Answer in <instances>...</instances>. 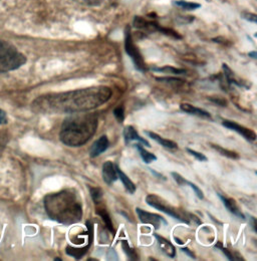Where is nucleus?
<instances>
[{
    "mask_svg": "<svg viewBox=\"0 0 257 261\" xmlns=\"http://www.w3.org/2000/svg\"><path fill=\"white\" fill-rule=\"evenodd\" d=\"M112 97L108 87H92L35 98L32 110L38 114H74L89 112L106 103Z\"/></svg>",
    "mask_w": 257,
    "mask_h": 261,
    "instance_id": "obj_1",
    "label": "nucleus"
},
{
    "mask_svg": "<svg viewBox=\"0 0 257 261\" xmlns=\"http://www.w3.org/2000/svg\"><path fill=\"white\" fill-rule=\"evenodd\" d=\"M43 203L48 217L59 223L70 225L82 220V199L74 190H64L45 196Z\"/></svg>",
    "mask_w": 257,
    "mask_h": 261,
    "instance_id": "obj_2",
    "label": "nucleus"
},
{
    "mask_svg": "<svg viewBox=\"0 0 257 261\" xmlns=\"http://www.w3.org/2000/svg\"><path fill=\"white\" fill-rule=\"evenodd\" d=\"M97 116L94 113H74L62 125L60 140L65 146L81 147L88 143L97 129Z\"/></svg>",
    "mask_w": 257,
    "mask_h": 261,
    "instance_id": "obj_3",
    "label": "nucleus"
},
{
    "mask_svg": "<svg viewBox=\"0 0 257 261\" xmlns=\"http://www.w3.org/2000/svg\"><path fill=\"white\" fill-rule=\"evenodd\" d=\"M27 58L15 46L0 40V73L15 70L25 65Z\"/></svg>",
    "mask_w": 257,
    "mask_h": 261,
    "instance_id": "obj_4",
    "label": "nucleus"
},
{
    "mask_svg": "<svg viewBox=\"0 0 257 261\" xmlns=\"http://www.w3.org/2000/svg\"><path fill=\"white\" fill-rule=\"evenodd\" d=\"M146 202L149 206H151V207L159 210L161 212L173 217L174 219H177L180 222H183V223H186V224L190 223V220H189L188 216H186L183 213L177 212L173 207H171L170 205L165 203L164 200L161 199L160 197H158V196L148 195L146 198Z\"/></svg>",
    "mask_w": 257,
    "mask_h": 261,
    "instance_id": "obj_5",
    "label": "nucleus"
},
{
    "mask_svg": "<svg viewBox=\"0 0 257 261\" xmlns=\"http://www.w3.org/2000/svg\"><path fill=\"white\" fill-rule=\"evenodd\" d=\"M125 50L128 57L131 58L136 69H138L141 72H145L147 69L145 61H144L140 50L134 43V40H133V37L131 34V30L128 27H127L126 32H125Z\"/></svg>",
    "mask_w": 257,
    "mask_h": 261,
    "instance_id": "obj_6",
    "label": "nucleus"
},
{
    "mask_svg": "<svg viewBox=\"0 0 257 261\" xmlns=\"http://www.w3.org/2000/svg\"><path fill=\"white\" fill-rule=\"evenodd\" d=\"M136 213L140 219V221L144 224H151L154 226V228H160L161 225H167V221L158 214H153L151 212L145 211L141 208H136Z\"/></svg>",
    "mask_w": 257,
    "mask_h": 261,
    "instance_id": "obj_7",
    "label": "nucleus"
},
{
    "mask_svg": "<svg viewBox=\"0 0 257 261\" xmlns=\"http://www.w3.org/2000/svg\"><path fill=\"white\" fill-rule=\"evenodd\" d=\"M222 125L224 126L225 128L229 129V130H235L237 134H239L240 136H242L244 139H246L249 142H254L256 140V134L254 130L247 129L235 122L232 121H224L222 123Z\"/></svg>",
    "mask_w": 257,
    "mask_h": 261,
    "instance_id": "obj_8",
    "label": "nucleus"
},
{
    "mask_svg": "<svg viewBox=\"0 0 257 261\" xmlns=\"http://www.w3.org/2000/svg\"><path fill=\"white\" fill-rule=\"evenodd\" d=\"M101 173H102V180L108 185H112L114 182H116L119 179L117 170H116V165L111 161H107L104 163Z\"/></svg>",
    "mask_w": 257,
    "mask_h": 261,
    "instance_id": "obj_9",
    "label": "nucleus"
},
{
    "mask_svg": "<svg viewBox=\"0 0 257 261\" xmlns=\"http://www.w3.org/2000/svg\"><path fill=\"white\" fill-rule=\"evenodd\" d=\"M109 146H110V141H109L108 137L106 135L100 136L93 144L91 151H90V156L92 158L98 157L100 154H102L104 152H106L108 150Z\"/></svg>",
    "mask_w": 257,
    "mask_h": 261,
    "instance_id": "obj_10",
    "label": "nucleus"
},
{
    "mask_svg": "<svg viewBox=\"0 0 257 261\" xmlns=\"http://www.w3.org/2000/svg\"><path fill=\"white\" fill-rule=\"evenodd\" d=\"M217 195L220 198V200L222 201L225 208H226L232 215L236 216L237 218H239V219H241V220H245L244 214H243L242 211L239 209V207H238V205H237V203L235 202L234 199L225 197V196L221 195L220 193H218Z\"/></svg>",
    "mask_w": 257,
    "mask_h": 261,
    "instance_id": "obj_11",
    "label": "nucleus"
},
{
    "mask_svg": "<svg viewBox=\"0 0 257 261\" xmlns=\"http://www.w3.org/2000/svg\"><path fill=\"white\" fill-rule=\"evenodd\" d=\"M124 138H125V143L128 145L132 141H139L142 145L150 148L151 145L150 143L145 140L144 138H142L139 133L136 130V129L133 127V126H127L124 130Z\"/></svg>",
    "mask_w": 257,
    "mask_h": 261,
    "instance_id": "obj_12",
    "label": "nucleus"
},
{
    "mask_svg": "<svg viewBox=\"0 0 257 261\" xmlns=\"http://www.w3.org/2000/svg\"><path fill=\"white\" fill-rule=\"evenodd\" d=\"M180 109L182 112L186 113V114H189V115H192V116H196V117H199L201 119H211V115L203 110V109H200V108H197V107H194L190 103H187V102H183L180 105Z\"/></svg>",
    "mask_w": 257,
    "mask_h": 261,
    "instance_id": "obj_13",
    "label": "nucleus"
},
{
    "mask_svg": "<svg viewBox=\"0 0 257 261\" xmlns=\"http://www.w3.org/2000/svg\"><path fill=\"white\" fill-rule=\"evenodd\" d=\"M155 238L157 239V242L159 244L161 250L163 253H165L168 257L174 258L176 256V248L174 247V245L168 241L165 237L161 236L159 234H154Z\"/></svg>",
    "mask_w": 257,
    "mask_h": 261,
    "instance_id": "obj_14",
    "label": "nucleus"
},
{
    "mask_svg": "<svg viewBox=\"0 0 257 261\" xmlns=\"http://www.w3.org/2000/svg\"><path fill=\"white\" fill-rule=\"evenodd\" d=\"M145 134L147 136H149L152 140L157 142L159 145H161L164 148H167V149H178V146H177V144L175 142H173V141H171L169 139H164V138H162L161 136H159L158 134L154 133V132L145 130Z\"/></svg>",
    "mask_w": 257,
    "mask_h": 261,
    "instance_id": "obj_15",
    "label": "nucleus"
},
{
    "mask_svg": "<svg viewBox=\"0 0 257 261\" xmlns=\"http://www.w3.org/2000/svg\"><path fill=\"white\" fill-rule=\"evenodd\" d=\"M92 242H93V241H90V242H88L87 245H85V246H83V247H78V248L67 246L66 249H65V252H66V254H68L69 256H71V257L75 258L76 260H79V259L83 258V257L87 254V252L89 251V249H90V247H91V245H92Z\"/></svg>",
    "mask_w": 257,
    "mask_h": 261,
    "instance_id": "obj_16",
    "label": "nucleus"
},
{
    "mask_svg": "<svg viewBox=\"0 0 257 261\" xmlns=\"http://www.w3.org/2000/svg\"><path fill=\"white\" fill-rule=\"evenodd\" d=\"M116 170H117V174H118V178L122 181V183L124 184V187L126 189V191L130 194H134L136 191V185L134 184V182L128 178V176L116 165Z\"/></svg>",
    "mask_w": 257,
    "mask_h": 261,
    "instance_id": "obj_17",
    "label": "nucleus"
},
{
    "mask_svg": "<svg viewBox=\"0 0 257 261\" xmlns=\"http://www.w3.org/2000/svg\"><path fill=\"white\" fill-rule=\"evenodd\" d=\"M96 213L102 219L106 227L111 233H115V228L113 225V221L111 219V216L109 214V212L107 211V209L105 207H97L96 208Z\"/></svg>",
    "mask_w": 257,
    "mask_h": 261,
    "instance_id": "obj_18",
    "label": "nucleus"
},
{
    "mask_svg": "<svg viewBox=\"0 0 257 261\" xmlns=\"http://www.w3.org/2000/svg\"><path fill=\"white\" fill-rule=\"evenodd\" d=\"M211 147H212L214 150H216L220 155L224 156L226 158H229V159H232V160H238V159L240 158L239 154L236 153V152H234V151H231V150H228V149H224V148H222V147H220V146H217V145H215V144H212Z\"/></svg>",
    "mask_w": 257,
    "mask_h": 261,
    "instance_id": "obj_19",
    "label": "nucleus"
},
{
    "mask_svg": "<svg viewBox=\"0 0 257 261\" xmlns=\"http://www.w3.org/2000/svg\"><path fill=\"white\" fill-rule=\"evenodd\" d=\"M135 147L139 150V153H140V155H141L142 160H143V162H144V163L150 164L157 160V157H156L154 154H152V153L148 152L147 150H145V149H144L140 144L135 145Z\"/></svg>",
    "mask_w": 257,
    "mask_h": 261,
    "instance_id": "obj_20",
    "label": "nucleus"
},
{
    "mask_svg": "<svg viewBox=\"0 0 257 261\" xmlns=\"http://www.w3.org/2000/svg\"><path fill=\"white\" fill-rule=\"evenodd\" d=\"M152 70L157 72L164 73H172V74H185L186 70L182 68H176L173 66H164V67H152Z\"/></svg>",
    "mask_w": 257,
    "mask_h": 261,
    "instance_id": "obj_21",
    "label": "nucleus"
},
{
    "mask_svg": "<svg viewBox=\"0 0 257 261\" xmlns=\"http://www.w3.org/2000/svg\"><path fill=\"white\" fill-rule=\"evenodd\" d=\"M122 247H123V250L124 252L126 253V255L128 256L130 260H139V256H138V253L135 251L134 248H132L130 245H128V242L127 240H122Z\"/></svg>",
    "mask_w": 257,
    "mask_h": 261,
    "instance_id": "obj_22",
    "label": "nucleus"
},
{
    "mask_svg": "<svg viewBox=\"0 0 257 261\" xmlns=\"http://www.w3.org/2000/svg\"><path fill=\"white\" fill-rule=\"evenodd\" d=\"M174 4L185 9V10H195L201 6L199 3L185 1V0H176V1H174Z\"/></svg>",
    "mask_w": 257,
    "mask_h": 261,
    "instance_id": "obj_23",
    "label": "nucleus"
},
{
    "mask_svg": "<svg viewBox=\"0 0 257 261\" xmlns=\"http://www.w3.org/2000/svg\"><path fill=\"white\" fill-rule=\"evenodd\" d=\"M90 193L96 205L101 202L102 199V190L98 187H90Z\"/></svg>",
    "mask_w": 257,
    "mask_h": 261,
    "instance_id": "obj_24",
    "label": "nucleus"
},
{
    "mask_svg": "<svg viewBox=\"0 0 257 261\" xmlns=\"http://www.w3.org/2000/svg\"><path fill=\"white\" fill-rule=\"evenodd\" d=\"M113 113H114V116L117 119V121L119 123L123 124L124 120H125V109H124V106H120V107L116 108Z\"/></svg>",
    "mask_w": 257,
    "mask_h": 261,
    "instance_id": "obj_25",
    "label": "nucleus"
},
{
    "mask_svg": "<svg viewBox=\"0 0 257 261\" xmlns=\"http://www.w3.org/2000/svg\"><path fill=\"white\" fill-rule=\"evenodd\" d=\"M186 151H187L190 155H192L194 158H196V160H198V161H200V162H207V157H206L205 155H203L202 153H199V152H197V151H195V150H192V149H189V148H187Z\"/></svg>",
    "mask_w": 257,
    "mask_h": 261,
    "instance_id": "obj_26",
    "label": "nucleus"
},
{
    "mask_svg": "<svg viewBox=\"0 0 257 261\" xmlns=\"http://www.w3.org/2000/svg\"><path fill=\"white\" fill-rule=\"evenodd\" d=\"M215 247H216L217 249H219L220 251H222V252H223V254H224L225 256L227 257V259H228V260H235V257L231 254V252H230L227 248H225L224 246L222 245V243H221V242H217V243L215 244Z\"/></svg>",
    "mask_w": 257,
    "mask_h": 261,
    "instance_id": "obj_27",
    "label": "nucleus"
},
{
    "mask_svg": "<svg viewBox=\"0 0 257 261\" xmlns=\"http://www.w3.org/2000/svg\"><path fill=\"white\" fill-rule=\"evenodd\" d=\"M186 186H189L191 189H192L193 191L195 192V194L196 196L200 199V200H202V199H204V194H203V192L201 191V189L198 187V186H196L194 183L192 182H190V181H186Z\"/></svg>",
    "mask_w": 257,
    "mask_h": 261,
    "instance_id": "obj_28",
    "label": "nucleus"
},
{
    "mask_svg": "<svg viewBox=\"0 0 257 261\" xmlns=\"http://www.w3.org/2000/svg\"><path fill=\"white\" fill-rule=\"evenodd\" d=\"M171 175H172L173 179L176 181V183H177L179 186H186V181H187V180H186L185 178H183L179 173H177V172H172Z\"/></svg>",
    "mask_w": 257,
    "mask_h": 261,
    "instance_id": "obj_29",
    "label": "nucleus"
},
{
    "mask_svg": "<svg viewBox=\"0 0 257 261\" xmlns=\"http://www.w3.org/2000/svg\"><path fill=\"white\" fill-rule=\"evenodd\" d=\"M75 1L86 5H90V6H96V5H99L104 0H75Z\"/></svg>",
    "mask_w": 257,
    "mask_h": 261,
    "instance_id": "obj_30",
    "label": "nucleus"
},
{
    "mask_svg": "<svg viewBox=\"0 0 257 261\" xmlns=\"http://www.w3.org/2000/svg\"><path fill=\"white\" fill-rule=\"evenodd\" d=\"M242 17L248 21H251L253 23H256L257 16L256 14H253V13H248V12H244L242 13Z\"/></svg>",
    "mask_w": 257,
    "mask_h": 261,
    "instance_id": "obj_31",
    "label": "nucleus"
},
{
    "mask_svg": "<svg viewBox=\"0 0 257 261\" xmlns=\"http://www.w3.org/2000/svg\"><path fill=\"white\" fill-rule=\"evenodd\" d=\"M7 123V116L6 113L0 109V125H4Z\"/></svg>",
    "mask_w": 257,
    "mask_h": 261,
    "instance_id": "obj_32",
    "label": "nucleus"
},
{
    "mask_svg": "<svg viewBox=\"0 0 257 261\" xmlns=\"http://www.w3.org/2000/svg\"><path fill=\"white\" fill-rule=\"evenodd\" d=\"M182 251H183V252H185V253H186L190 258H193V259H195V258H196V257H195V255L193 254V252H191L187 247H183V248H182Z\"/></svg>",
    "mask_w": 257,
    "mask_h": 261,
    "instance_id": "obj_33",
    "label": "nucleus"
},
{
    "mask_svg": "<svg viewBox=\"0 0 257 261\" xmlns=\"http://www.w3.org/2000/svg\"><path fill=\"white\" fill-rule=\"evenodd\" d=\"M108 256H110V257H108L110 260H114V257L113 256H115L117 259H118V257H117V253H116V251L114 250V249H110V252L108 253Z\"/></svg>",
    "mask_w": 257,
    "mask_h": 261,
    "instance_id": "obj_34",
    "label": "nucleus"
},
{
    "mask_svg": "<svg viewBox=\"0 0 257 261\" xmlns=\"http://www.w3.org/2000/svg\"><path fill=\"white\" fill-rule=\"evenodd\" d=\"M210 100H212V101H214V102H217L218 105H220V106H222V107H224V106L227 105V103H226V100H224V99H214V98H210Z\"/></svg>",
    "mask_w": 257,
    "mask_h": 261,
    "instance_id": "obj_35",
    "label": "nucleus"
},
{
    "mask_svg": "<svg viewBox=\"0 0 257 261\" xmlns=\"http://www.w3.org/2000/svg\"><path fill=\"white\" fill-rule=\"evenodd\" d=\"M250 220L252 221V223H251V226H252V228L254 230V232L256 233V219L254 218V217H250Z\"/></svg>",
    "mask_w": 257,
    "mask_h": 261,
    "instance_id": "obj_36",
    "label": "nucleus"
},
{
    "mask_svg": "<svg viewBox=\"0 0 257 261\" xmlns=\"http://www.w3.org/2000/svg\"><path fill=\"white\" fill-rule=\"evenodd\" d=\"M248 56H249V57H251L252 59H256V51H252V53H249V54H248Z\"/></svg>",
    "mask_w": 257,
    "mask_h": 261,
    "instance_id": "obj_37",
    "label": "nucleus"
},
{
    "mask_svg": "<svg viewBox=\"0 0 257 261\" xmlns=\"http://www.w3.org/2000/svg\"><path fill=\"white\" fill-rule=\"evenodd\" d=\"M175 240H176V242H178L179 244H181V245L183 244V242H182V241H180V239H178L177 237H175Z\"/></svg>",
    "mask_w": 257,
    "mask_h": 261,
    "instance_id": "obj_38",
    "label": "nucleus"
},
{
    "mask_svg": "<svg viewBox=\"0 0 257 261\" xmlns=\"http://www.w3.org/2000/svg\"><path fill=\"white\" fill-rule=\"evenodd\" d=\"M55 260H56V261H62V259H61V258H55Z\"/></svg>",
    "mask_w": 257,
    "mask_h": 261,
    "instance_id": "obj_39",
    "label": "nucleus"
}]
</instances>
